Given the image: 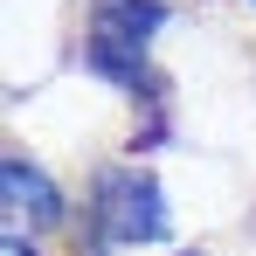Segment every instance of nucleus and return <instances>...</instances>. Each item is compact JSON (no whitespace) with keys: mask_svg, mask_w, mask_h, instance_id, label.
I'll use <instances>...</instances> for the list:
<instances>
[{"mask_svg":"<svg viewBox=\"0 0 256 256\" xmlns=\"http://www.w3.org/2000/svg\"><path fill=\"white\" fill-rule=\"evenodd\" d=\"M187 256H194V250H187Z\"/></svg>","mask_w":256,"mask_h":256,"instance_id":"20e7f679","label":"nucleus"},{"mask_svg":"<svg viewBox=\"0 0 256 256\" xmlns=\"http://www.w3.org/2000/svg\"><path fill=\"white\" fill-rule=\"evenodd\" d=\"M90 214L111 242H160L166 236V201H160V180L138 166H104L90 187Z\"/></svg>","mask_w":256,"mask_h":256,"instance_id":"f03ea898","label":"nucleus"},{"mask_svg":"<svg viewBox=\"0 0 256 256\" xmlns=\"http://www.w3.org/2000/svg\"><path fill=\"white\" fill-rule=\"evenodd\" d=\"M160 21H166L160 0H97L90 7V28H84L90 70L111 76V84H125V90H160V76L146 70V42H152Z\"/></svg>","mask_w":256,"mask_h":256,"instance_id":"f257e3e1","label":"nucleus"},{"mask_svg":"<svg viewBox=\"0 0 256 256\" xmlns=\"http://www.w3.org/2000/svg\"><path fill=\"white\" fill-rule=\"evenodd\" d=\"M0 194H7V228H14V236H21V228H56V222H62V194L48 187V173L21 166V160L0 166Z\"/></svg>","mask_w":256,"mask_h":256,"instance_id":"7ed1b4c3","label":"nucleus"}]
</instances>
